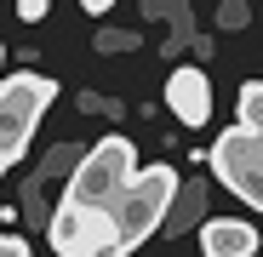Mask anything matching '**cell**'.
<instances>
[{
    "mask_svg": "<svg viewBox=\"0 0 263 257\" xmlns=\"http://www.w3.org/2000/svg\"><path fill=\"white\" fill-rule=\"evenodd\" d=\"M178 194H183L178 166H166V160L138 166L132 189H126V194H120V206L109 211V218H115V234H120V246H126V251H138V246H143V240L166 223V211L178 206Z\"/></svg>",
    "mask_w": 263,
    "mask_h": 257,
    "instance_id": "obj_2",
    "label": "cell"
},
{
    "mask_svg": "<svg viewBox=\"0 0 263 257\" xmlns=\"http://www.w3.org/2000/svg\"><path fill=\"white\" fill-rule=\"evenodd\" d=\"M0 257H34V251H29V240H17V234H0Z\"/></svg>",
    "mask_w": 263,
    "mask_h": 257,
    "instance_id": "obj_10",
    "label": "cell"
},
{
    "mask_svg": "<svg viewBox=\"0 0 263 257\" xmlns=\"http://www.w3.org/2000/svg\"><path fill=\"white\" fill-rule=\"evenodd\" d=\"M0 171H6V166H0Z\"/></svg>",
    "mask_w": 263,
    "mask_h": 257,
    "instance_id": "obj_13",
    "label": "cell"
},
{
    "mask_svg": "<svg viewBox=\"0 0 263 257\" xmlns=\"http://www.w3.org/2000/svg\"><path fill=\"white\" fill-rule=\"evenodd\" d=\"M166 109L178 114L189 132L206 126V120H212V80H206V69H195V63L172 69V74H166Z\"/></svg>",
    "mask_w": 263,
    "mask_h": 257,
    "instance_id": "obj_6",
    "label": "cell"
},
{
    "mask_svg": "<svg viewBox=\"0 0 263 257\" xmlns=\"http://www.w3.org/2000/svg\"><path fill=\"white\" fill-rule=\"evenodd\" d=\"M52 97H58V80H52V74L17 69V74L0 80V166H12V160L29 149L40 114L52 109Z\"/></svg>",
    "mask_w": 263,
    "mask_h": 257,
    "instance_id": "obj_3",
    "label": "cell"
},
{
    "mask_svg": "<svg viewBox=\"0 0 263 257\" xmlns=\"http://www.w3.org/2000/svg\"><path fill=\"white\" fill-rule=\"evenodd\" d=\"M132 177H138V149H132L120 132L98 137L92 149H80L74 171H69V206H86V211H115L120 194L132 189Z\"/></svg>",
    "mask_w": 263,
    "mask_h": 257,
    "instance_id": "obj_1",
    "label": "cell"
},
{
    "mask_svg": "<svg viewBox=\"0 0 263 257\" xmlns=\"http://www.w3.org/2000/svg\"><path fill=\"white\" fill-rule=\"evenodd\" d=\"M46 240H52L58 257H126L109 211H86V206H69V200L46 218Z\"/></svg>",
    "mask_w": 263,
    "mask_h": 257,
    "instance_id": "obj_4",
    "label": "cell"
},
{
    "mask_svg": "<svg viewBox=\"0 0 263 257\" xmlns=\"http://www.w3.org/2000/svg\"><path fill=\"white\" fill-rule=\"evenodd\" d=\"M206 166H212L217 183H229V194H240L246 206L263 211V143L257 137H246L240 126H229V132L206 149Z\"/></svg>",
    "mask_w": 263,
    "mask_h": 257,
    "instance_id": "obj_5",
    "label": "cell"
},
{
    "mask_svg": "<svg viewBox=\"0 0 263 257\" xmlns=\"http://www.w3.org/2000/svg\"><path fill=\"white\" fill-rule=\"evenodd\" d=\"M46 12H52V0H17V17L23 23H46Z\"/></svg>",
    "mask_w": 263,
    "mask_h": 257,
    "instance_id": "obj_9",
    "label": "cell"
},
{
    "mask_svg": "<svg viewBox=\"0 0 263 257\" xmlns=\"http://www.w3.org/2000/svg\"><path fill=\"white\" fill-rule=\"evenodd\" d=\"M246 17H252V12L240 6V0H235V6H223V29H246Z\"/></svg>",
    "mask_w": 263,
    "mask_h": 257,
    "instance_id": "obj_11",
    "label": "cell"
},
{
    "mask_svg": "<svg viewBox=\"0 0 263 257\" xmlns=\"http://www.w3.org/2000/svg\"><path fill=\"white\" fill-rule=\"evenodd\" d=\"M257 229L246 218H206L200 223V251L206 257H257Z\"/></svg>",
    "mask_w": 263,
    "mask_h": 257,
    "instance_id": "obj_7",
    "label": "cell"
},
{
    "mask_svg": "<svg viewBox=\"0 0 263 257\" xmlns=\"http://www.w3.org/2000/svg\"><path fill=\"white\" fill-rule=\"evenodd\" d=\"M235 126H240L246 137L263 143V80H246V86H240V120H235Z\"/></svg>",
    "mask_w": 263,
    "mask_h": 257,
    "instance_id": "obj_8",
    "label": "cell"
},
{
    "mask_svg": "<svg viewBox=\"0 0 263 257\" xmlns=\"http://www.w3.org/2000/svg\"><path fill=\"white\" fill-rule=\"evenodd\" d=\"M0 57H6V46H0Z\"/></svg>",
    "mask_w": 263,
    "mask_h": 257,
    "instance_id": "obj_12",
    "label": "cell"
}]
</instances>
